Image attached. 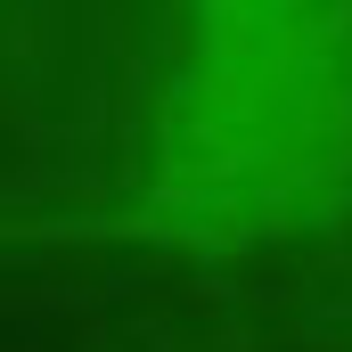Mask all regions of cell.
<instances>
[{"instance_id":"obj_1","label":"cell","mask_w":352,"mask_h":352,"mask_svg":"<svg viewBox=\"0 0 352 352\" xmlns=\"http://www.w3.org/2000/svg\"><path fill=\"white\" fill-rule=\"evenodd\" d=\"M352 213V0H0V246L246 254Z\"/></svg>"}]
</instances>
